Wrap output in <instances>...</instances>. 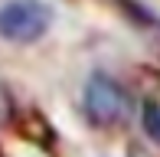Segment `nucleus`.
<instances>
[{
  "instance_id": "nucleus-1",
  "label": "nucleus",
  "mask_w": 160,
  "mask_h": 157,
  "mask_svg": "<svg viewBox=\"0 0 160 157\" xmlns=\"http://www.w3.org/2000/svg\"><path fill=\"white\" fill-rule=\"evenodd\" d=\"M49 10L36 0H10L0 7V36L13 43H33L46 33Z\"/></svg>"
},
{
  "instance_id": "nucleus-2",
  "label": "nucleus",
  "mask_w": 160,
  "mask_h": 157,
  "mask_svg": "<svg viewBox=\"0 0 160 157\" xmlns=\"http://www.w3.org/2000/svg\"><path fill=\"white\" fill-rule=\"evenodd\" d=\"M85 111L95 124H118L128 111V95L114 78L95 72L85 85Z\"/></svg>"
},
{
  "instance_id": "nucleus-3",
  "label": "nucleus",
  "mask_w": 160,
  "mask_h": 157,
  "mask_svg": "<svg viewBox=\"0 0 160 157\" xmlns=\"http://www.w3.org/2000/svg\"><path fill=\"white\" fill-rule=\"evenodd\" d=\"M144 128H147L150 138L160 141V105L157 102H147V105H144Z\"/></svg>"
}]
</instances>
